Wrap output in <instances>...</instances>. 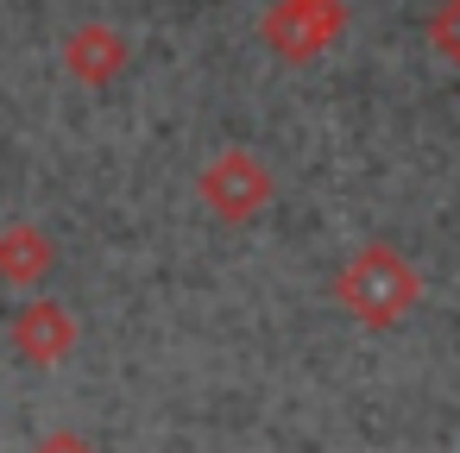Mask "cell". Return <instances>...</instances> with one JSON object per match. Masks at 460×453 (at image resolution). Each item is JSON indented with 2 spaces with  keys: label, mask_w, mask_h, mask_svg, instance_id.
I'll return each mask as SVG.
<instances>
[{
  "label": "cell",
  "mask_w": 460,
  "mask_h": 453,
  "mask_svg": "<svg viewBox=\"0 0 460 453\" xmlns=\"http://www.w3.org/2000/svg\"><path fill=\"white\" fill-rule=\"evenodd\" d=\"M416 271L391 252V246H366L347 271H341V302L366 321V327H391L410 302H416Z\"/></svg>",
  "instance_id": "cell-1"
},
{
  "label": "cell",
  "mask_w": 460,
  "mask_h": 453,
  "mask_svg": "<svg viewBox=\"0 0 460 453\" xmlns=\"http://www.w3.org/2000/svg\"><path fill=\"white\" fill-rule=\"evenodd\" d=\"M429 45H435L447 64H460V0H441V7L429 13Z\"/></svg>",
  "instance_id": "cell-3"
},
{
  "label": "cell",
  "mask_w": 460,
  "mask_h": 453,
  "mask_svg": "<svg viewBox=\"0 0 460 453\" xmlns=\"http://www.w3.org/2000/svg\"><path fill=\"white\" fill-rule=\"evenodd\" d=\"M334 26H341V7H334V0H290L278 39H284L290 51H309V45H322Z\"/></svg>",
  "instance_id": "cell-2"
}]
</instances>
